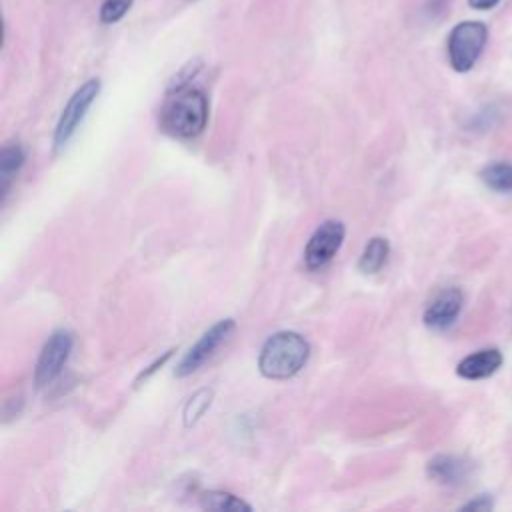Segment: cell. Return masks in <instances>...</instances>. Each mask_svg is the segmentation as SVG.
<instances>
[{
	"label": "cell",
	"instance_id": "cell-18",
	"mask_svg": "<svg viewBox=\"0 0 512 512\" xmlns=\"http://www.w3.org/2000/svg\"><path fill=\"white\" fill-rule=\"evenodd\" d=\"M500 0H468V6L474 10H490L498 4Z\"/></svg>",
	"mask_w": 512,
	"mask_h": 512
},
{
	"label": "cell",
	"instance_id": "cell-11",
	"mask_svg": "<svg viewBox=\"0 0 512 512\" xmlns=\"http://www.w3.org/2000/svg\"><path fill=\"white\" fill-rule=\"evenodd\" d=\"M24 148L20 146V142H10L2 148V154H0V188H2V194L8 192L14 176L18 174V170L22 168L24 164Z\"/></svg>",
	"mask_w": 512,
	"mask_h": 512
},
{
	"label": "cell",
	"instance_id": "cell-2",
	"mask_svg": "<svg viewBox=\"0 0 512 512\" xmlns=\"http://www.w3.org/2000/svg\"><path fill=\"white\" fill-rule=\"evenodd\" d=\"M308 356V342L298 332L282 330L264 342L258 356V368L266 378L286 380L304 368Z\"/></svg>",
	"mask_w": 512,
	"mask_h": 512
},
{
	"label": "cell",
	"instance_id": "cell-3",
	"mask_svg": "<svg viewBox=\"0 0 512 512\" xmlns=\"http://www.w3.org/2000/svg\"><path fill=\"white\" fill-rule=\"evenodd\" d=\"M486 40H488V28L484 22L480 20L458 22L450 30L448 42H446L450 66L460 74L472 70L480 54L484 52Z\"/></svg>",
	"mask_w": 512,
	"mask_h": 512
},
{
	"label": "cell",
	"instance_id": "cell-12",
	"mask_svg": "<svg viewBox=\"0 0 512 512\" xmlns=\"http://www.w3.org/2000/svg\"><path fill=\"white\" fill-rule=\"evenodd\" d=\"M388 252H390V246H388L386 238H382V236L370 238L360 254L358 270L364 274H376L386 264Z\"/></svg>",
	"mask_w": 512,
	"mask_h": 512
},
{
	"label": "cell",
	"instance_id": "cell-14",
	"mask_svg": "<svg viewBox=\"0 0 512 512\" xmlns=\"http://www.w3.org/2000/svg\"><path fill=\"white\" fill-rule=\"evenodd\" d=\"M480 180L494 192H512V164L492 162L482 168Z\"/></svg>",
	"mask_w": 512,
	"mask_h": 512
},
{
	"label": "cell",
	"instance_id": "cell-6",
	"mask_svg": "<svg viewBox=\"0 0 512 512\" xmlns=\"http://www.w3.org/2000/svg\"><path fill=\"white\" fill-rule=\"evenodd\" d=\"M346 228L340 220H326L322 222L314 234L310 236L304 248V264L308 270L324 268L340 250L344 242Z\"/></svg>",
	"mask_w": 512,
	"mask_h": 512
},
{
	"label": "cell",
	"instance_id": "cell-9",
	"mask_svg": "<svg viewBox=\"0 0 512 512\" xmlns=\"http://www.w3.org/2000/svg\"><path fill=\"white\" fill-rule=\"evenodd\" d=\"M472 470H474V464L468 458L456 456V454H438L426 466L428 476L442 486L464 484L470 478Z\"/></svg>",
	"mask_w": 512,
	"mask_h": 512
},
{
	"label": "cell",
	"instance_id": "cell-5",
	"mask_svg": "<svg viewBox=\"0 0 512 512\" xmlns=\"http://www.w3.org/2000/svg\"><path fill=\"white\" fill-rule=\"evenodd\" d=\"M74 346V338L68 330H54L44 342L36 368H34V384L36 388L50 386L64 370L70 352Z\"/></svg>",
	"mask_w": 512,
	"mask_h": 512
},
{
	"label": "cell",
	"instance_id": "cell-1",
	"mask_svg": "<svg viewBox=\"0 0 512 512\" xmlns=\"http://www.w3.org/2000/svg\"><path fill=\"white\" fill-rule=\"evenodd\" d=\"M208 122V98L192 86H178L168 90V98L160 110V126L176 138H196Z\"/></svg>",
	"mask_w": 512,
	"mask_h": 512
},
{
	"label": "cell",
	"instance_id": "cell-7",
	"mask_svg": "<svg viewBox=\"0 0 512 512\" xmlns=\"http://www.w3.org/2000/svg\"><path fill=\"white\" fill-rule=\"evenodd\" d=\"M234 326L236 324L232 318H224V320L216 322L212 328H208L200 336V340L182 356V360L176 366V376L184 378V376H190L192 372H196L216 352V348L232 334Z\"/></svg>",
	"mask_w": 512,
	"mask_h": 512
},
{
	"label": "cell",
	"instance_id": "cell-13",
	"mask_svg": "<svg viewBox=\"0 0 512 512\" xmlns=\"http://www.w3.org/2000/svg\"><path fill=\"white\" fill-rule=\"evenodd\" d=\"M200 506L206 510H216V512H240V510H252L250 504L240 500L238 496L222 490H208L200 494Z\"/></svg>",
	"mask_w": 512,
	"mask_h": 512
},
{
	"label": "cell",
	"instance_id": "cell-8",
	"mask_svg": "<svg viewBox=\"0 0 512 512\" xmlns=\"http://www.w3.org/2000/svg\"><path fill=\"white\" fill-rule=\"evenodd\" d=\"M464 304V296L460 292V288H444L442 292H438L430 304L424 310V324L432 330H446L450 328Z\"/></svg>",
	"mask_w": 512,
	"mask_h": 512
},
{
	"label": "cell",
	"instance_id": "cell-15",
	"mask_svg": "<svg viewBox=\"0 0 512 512\" xmlns=\"http://www.w3.org/2000/svg\"><path fill=\"white\" fill-rule=\"evenodd\" d=\"M212 402V390H198L184 406V426H192L208 410Z\"/></svg>",
	"mask_w": 512,
	"mask_h": 512
},
{
	"label": "cell",
	"instance_id": "cell-17",
	"mask_svg": "<svg viewBox=\"0 0 512 512\" xmlns=\"http://www.w3.org/2000/svg\"><path fill=\"white\" fill-rule=\"evenodd\" d=\"M492 508H494V502H492L490 494H478L470 502L462 504V510H472V512H488Z\"/></svg>",
	"mask_w": 512,
	"mask_h": 512
},
{
	"label": "cell",
	"instance_id": "cell-4",
	"mask_svg": "<svg viewBox=\"0 0 512 512\" xmlns=\"http://www.w3.org/2000/svg\"><path fill=\"white\" fill-rule=\"evenodd\" d=\"M98 94H100V80L90 78L70 96V100L66 102L64 110L58 118L56 130H54V148L56 150L64 148L70 142V138L76 134L78 126L82 124L86 112L98 98Z\"/></svg>",
	"mask_w": 512,
	"mask_h": 512
},
{
	"label": "cell",
	"instance_id": "cell-16",
	"mask_svg": "<svg viewBox=\"0 0 512 512\" xmlns=\"http://www.w3.org/2000/svg\"><path fill=\"white\" fill-rule=\"evenodd\" d=\"M132 4H134V0H104L100 4L98 18L102 24H116L128 14Z\"/></svg>",
	"mask_w": 512,
	"mask_h": 512
},
{
	"label": "cell",
	"instance_id": "cell-10",
	"mask_svg": "<svg viewBox=\"0 0 512 512\" xmlns=\"http://www.w3.org/2000/svg\"><path fill=\"white\" fill-rule=\"evenodd\" d=\"M502 360L498 348H482L464 356L456 366V374L464 380H482L492 376L502 366Z\"/></svg>",
	"mask_w": 512,
	"mask_h": 512
}]
</instances>
